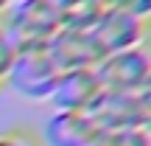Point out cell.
Returning <instances> with one entry per match:
<instances>
[{"mask_svg":"<svg viewBox=\"0 0 151 146\" xmlns=\"http://www.w3.org/2000/svg\"><path fill=\"white\" fill-rule=\"evenodd\" d=\"M148 0H106V9L90 28V34L104 56L120 54L148 42Z\"/></svg>","mask_w":151,"mask_h":146,"instance_id":"obj_1","label":"cell"},{"mask_svg":"<svg viewBox=\"0 0 151 146\" xmlns=\"http://www.w3.org/2000/svg\"><path fill=\"white\" fill-rule=\"evenodd\" d=\"M98 129L126 132V129H148L151 124V87L137 93H106L92 101L87 110Z\"/></svg>","mask_w":151,"mask_h":146,"instance_id":"obj_4","label":"cell"},{"mask_svg":"<svg viewBox=\"0 0 151 146\" xmlns=\"http://www.w3.org/2000/svg\"><path fill=\"white\" fill-rule=\"evenodd\" d=\"M95 76L101 81V90L106 93H137L151 87V51L148 42L137 48L109 54L98 62Z\"/></svg>","mask_w":151,"mask_h":146,"instance_id":"obj_5","label":"cell"},{"mask_svg":"<svg viewBox=\"0 0 151 146\" xmlns=\"http://www.w3.org/2000/svg\"><path fill=\"white\" fill-rule=\"evenodd\" d=\"M59 28L62 23L56 0H17V3H6L0 14V31L17 51L48 45Z\"/></svg>","mask_w":151,"mask_h":146,"instance_id":"obj_2","label":"cell"},{"mask_svg":"<svg viewBox=\"0 0 151 146\" xmlns=\"http://www.w3.org/2000/svg\"><path fill=\"white\" fill-rule=\"evenodd\" d=\"M48 51L53 56V62L59 65V70H81V68H95L104 59L101 48L95 45L90 31H67L59 28L53 34V39L48 42Z\"/></svg>","mask_w":151,"mask_h":146,"instance_id":"obj_7","label":"cell"},{"mask_svg":"<svg viewBox=\"0 0 151 146\" xmlns=\"http://www.w3.org/2000/svg\"><path fill=\"white\" fill-rule=\"evenodd\" d=\"M0 146H42V138L34 126L17 124L0 132Z\"/></svg>","mask_w":151,"mask_h":146,"instance_id":"obj_11","label":"cell"},{"mask_svg":"<svg viewBox=\"0 0 151 146\" xmlns=\"http://www.w3.org/2000/svg\"><path fill=\"white\" fill-rule=\"evenodd\" d=\"M98 126L87 113H53L42 129V146H92Z\"/></svg>","mask_w":151,"mask_h":146,"instance_id":"obj_8","label":"cell"},{"mask_svg":"<svg viewBox=\"0 0 151 146\" xmlns=\"http://www.w3.org/2000/svg\"><path fill=\"white\" fill-rule=\"evenodd\" d=\"M14 56H17V48L9 42V37L0 31V87L6 84V76H9L11 65H14Z\"/></svg>","mask_w":151,"mask_h":146,"instance_id":"obj_12","label":"cell"},{"mask_svg":"<svg viewBox=\"0 0 151 146\" xmlns=\"http://www.w3.org/2000/svg\"><path fill=\"white\" fill-rule=\"evenodd\" d=\"M3 9H6V3H3V0H0V14H3Z\"/></svg>","mask_w":151,"mask_h":146,"instance_id":"obj_13","label":"cell"},{"mask_svg":"<svg viewBox=\"0 0 151 146\" xmlns=\"http://www.w3.org/2000/svg\"><path fill=\"white\" fill-rule=\"evenodd\" d=\"M92 146H151V135L148 129H126V132L101 129Z\"/></svg>","mask_w":151,"mask_h":146,"instance_id":"obj_10","label":"cell"},{"mask_svg":"<svg viewBox=\"0 0 151 146\" xmlns=\"http://www.w3.org/2000/svg\"><path fill=\"white\" fill-rule=\"evenodd\" d=\"M59 76H62V70L53 62L48 45H37V48L17 51L14 65L6 76L3 87H11L17 96L31 98V101H48Z\"/></svg>","mask_w":151,"mask_h":146,"instance_id":"obj_3","label":"cell"},{"mask_svg":"<svg viewBox=\"0 0 151 146\" xmlns=\"http://www.w3.org/2000/svg\"><path fill=\"white\" fill-rule=\"evenodd\" d=\"M101 93L104 90L95 70L81 68V70H65L59 76L48 101L56 107V113H87Z\"/></svg>","mask_w":151,"mask_h":146,"instance_id":"obj_6","label":"cell"},{"mask_svg":"<svg viewBox=\"0 0 151 146\" xmlns=\"http://www.w3.org/2000/svg\"><path fill=\"white\" fill-rule=\"evenodd\" d=\"M59 23L67 31H90L106 9V0H56Z\"/></svg>","mask_w":151,"mask_h":146,"instance_id":"obj_9","label":"cell"}]
</instances>
